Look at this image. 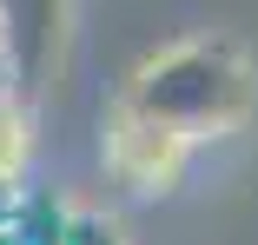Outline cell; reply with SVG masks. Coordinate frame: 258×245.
<instances>
[{
  "mask_svg": "<svg viewBox=\"0 0 258 245\" xmlns=\"http://www.w3.org/2000/svg\"><path fill=\"white\" fill-rule=\"evenodd\" d=\"M27 199H33V192H27V179H7V172H0V225H7Z\"/></svg>",
  "mask_w": 258,
  "mask_h": 245,
  "instance_id": "cell-5",
  "label": "cell"
},
{
  "mask_svg": "<svg viewBox=\"0 0 258 245\" xmlns=\"http://www.w3.org/2000/svg\"><path fill=\"white\" fill-rule=\"evenodd\" d=\"M0 172L7 179L33 172V113L14 86H0Z\"/></svg>",
  "mask_w": 258,
  "mask_h": 245,
  "instance_id": "cell-3",
  "label": "cell"
},
{
  "mask_svg": "<svg viewBox=\"0 0 258 245\" xmlns=\"http://www.w3.org/2000/svg\"><path fill=\"white\" fill-rule=\"evenodd\" d=\"M99 159H106V179L126 199H172L192 172V159H199V139H185L179 126L152 119L126 100H113L106 126H99Z\"/></svg>",
  "mask_w": 258,
  "mask_h": 245,
  "instance_id": "cell-2",
  "label": "cell"
},
{
  "mask_svg": "<svg viewBox=\"0 0 258 245\" xmlns=\"http://www.w3.org/2000/svg\"><path fill=\"white\" fill-rule=\"evenodd\" d=\"M67 245H119V225L106 212H67Z\"/></svg>",
  "mask_w": 258,
  "mask_h": 245,
  "instance_id": "cell-4",
  "label": "cell"
},
{
  "mask_svg": "<svg viewBox=\"0 0 258 245\" xmlns=\"http://www.w3.org/2000/svg\"><path fill=\"white\" fill-rule=\"evenodd\" d=\"M119 100L179 126L199 146H212V139L245 133V119L258 113V67H251L238 33L205 27V33H185L159 53H146Z\"/></svg>",
  "mask_w": 258,
  "mask_h": 245,
  "instance_id": "cell-1",
  "label": "cell"
}]
</instances>
